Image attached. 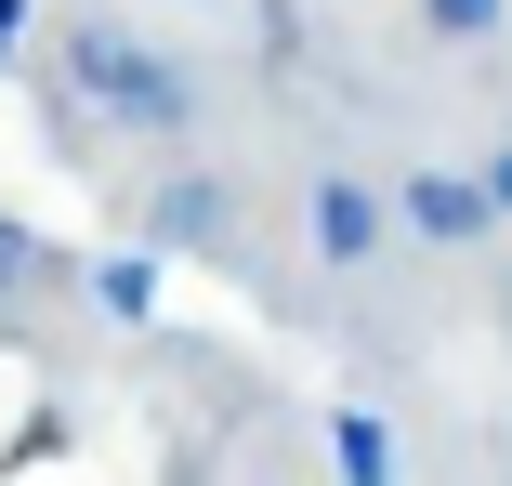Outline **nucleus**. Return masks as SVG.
<instances>
[]
</instances>
